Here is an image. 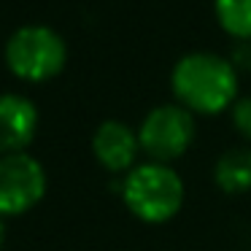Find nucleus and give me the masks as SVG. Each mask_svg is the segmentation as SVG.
Wrapping results in <instances>:
<instances>
[{"instance_id": "obj_1", "label": "nucleus", "mask_w": 251, "mask_h": 251, "mask_svg": "<svg viewBox=\"0 0 251 251\" xmlns=\"http://www.w3.org/2000/svg\"><path fill=\"white\" fill-rule=\"evenodd\" d=\"M170 89L178 105L189 114L216 116L232 108L240 98L238 68L229 57L213 54V51H189L178 57L170 71Z\"/></svg>"}, {"instance_id": "obj_2", "label": "nucleus", "mask_w": 251, "mask_h": 251, "mask_svg": "<svg viewBox=\"0 0 251 251\" xmlns=\"http://www.w3.org/2000/svg\"><path fill=\"white\" fill-rule=\"evenodd\" d=\"M122 200L143 224H165L184 205V181L173 165L146 159L125 176Z\"/></svg>"}, {"instance_id": "obj_3", "label": "nucleus", "mask_w": 251, "mask_h": 251, "mask_svg": "<svg viewBox=\"0 0 251 251\" xmlns=\"http://www.w3.org/2000/svg\"><path fill=\"white\" fill-rule=\"evenodd\" d=\"M3 60L17 78L27 84H44L62 73L68 62V44L54 27L30 22L8 35Z\"/></svg>"}, {"instance_id": "obj_4", "label": "nucleus", "mask_w": 251, "mask_h": 251, "mask_svg": "<svg viewBox=\"0 0 251 251\" xmlns=\"http://www.w3.org/2000/svg\"><path fill=\"white\" fill-rule=\"evenodd\" d=\"M195 135H197L195 114H189L178 103L154 105L138 127L141 151L151 162H162V165H170L178 157H184L189 151V146L195 143Z\"/></svg>"}, {"instance_id": "obj_5", "label": "nucleus", "mask_w": 251, "mask_h": 251, "mask_svg": "<svg viewBox=\"0 0 251 251\" xmlns=\"http://www.w3.org/2000/svg\"><path fill=\"white\" fill-rule=\"evenodd\" d=\"M46 170L33 154L0 157V219L22 216L46 197Z\"/></svg>"}, {"instance_id": "obj_6", "label": "nucleus", "mask_w": 251, "mask_h": 251, "mask_svg": "<svg viewBox=\"0 0 251 251\" xmlns=\"http://www.w3.org/2000/svg\"><path fill=\"white\" fill-rule=\"evenodd\" d=\"M92 154L108 173H130L141 157L138 130L119 119H105L92 132Z\"/></svg>"}, {"instance_id": "obj_7", "label": "nucleus", "mask_w": 251, "mask_h": 251, "mask_svg": "<svg viewBox=\"0 0 251 251\" xmlns=\"http://www.w3.org/2000/svg\"><path fill=\"white\" fill-rule=\"evenodd\" d=\"M38 105L19 92H0V157L22 154L38 132Z\"/></svg>"}, {"instance_id": "obj_8", "label": "nucleus", "mask_w": 251, "mask_h": 251, "mask_svg": "<svg viewBox=\"0 0 251 251\" xmlns=\"http://www.w3.org/2000/svg\"><path fill=\"white\" fill-rule=\"evenodd\" d=\"M213 181L227 195L251 189V146H235L219 154L213 165Z\"/></svg>"}, {"instance_id": "obj_9", "label": "nucleus", "mask_w": 251, "mask_h": 251, "mask_svg": "<svg viewBox=\"0 0 251 251\" xmlns=\"http://www.w3.org/2000/svg\"><path fill=\"white\" fill-rule=\"evenodd\" d=\"M216 22L238 44L251 41V0H213Z\"/></svg>"}, {"instance_id": "obj_10", "label": "nucleus", "mask_w": 251, "mask_h": 251, "mask_svg": "<svg viewBox=\"0 0 251 251\" xmlns=\"http://www.w3.org/2000/svg\"><path fill=\"white\" fill-rule=\"evenodd\" d=\"M229 114H232L235 130L251 143V95H243V98L235 100V105L229 108Z\"/></svg>"}, {"instance_id": "obj_11", "label": "nucleus", "mask_w": 251, "mask_h": 251, "mask_svg": "<svg viewBox=\"0 0 251 251\" xmlns=\"http://www.w3.org/2000/svg\"><path fill=\"white\" fill-rule=\"evenodd\" d=\"M6 238H8V229H6V222L0 219V251H3V246H6Z\"/></svg>"}]
</instances>
